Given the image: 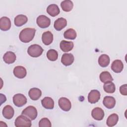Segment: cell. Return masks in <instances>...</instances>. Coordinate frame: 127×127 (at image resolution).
<instances>
[{
	"mask_svg": "<svg viewBox=\"0 0 127 127\" xmlns=\"http://www.w3.org/2000/svg\"><path fill=\"white\" fill-rule=\"evenodd\" d=\"M36 30L32 28H26L21 30L19 34L20 40L23 43H28L31 41L34 37Z\"/></svg>",
	"mask_w": 127,
	"mask_h": 127,
	"instance_id": "obj_1",
	"label": "cell"
},
{
	"mask_svg": "<svg viewBox=\"0 0 127 127\" xmlns=\"http://www.w3.org/2000/svg\"><path fill=\"white\" fill-rule=\"evenodd\" d=\"M43 52V49L41 46L37 44L32 45L29 47L27 50L28 55L34 58H37L40 56Z\"/></svg>",
	"mask_w": 127,
	"mask_h": 127,
	"instance_id": "obj_2",
	"label": "cell"
},
{
	"mask_svg": "<svg viewBox=\"0 0 127 127\" xmlns=\"http://www.w3.org/2000/svg\"><path fill=\"white\" fill-rule=\"evenodd\" d=\"M15 126L16 127H30L31 126V120L24 115H20L16 118L14 122Z\"/></svg>",
	"mask_w": 127,
	"mask_h": 127,
	"instance_id": "obj_3",
	"label": "cell"
},
{
	"mask_svg": "<svg viewBox=\"0 0 127 127\" xmlns=\"http://www.w3.org/2000/svg\"><path fill=\"white\" fill-rule=\"evenodd\" d=\"M21 114L29 118L31 120H35L37 117V110L36 108L32 106H29L24 109Z\"/></svg>",
	"mask_w": 127,
	"mask_h": 127,
	"instance_id": "obj_4",
	"label": "cell"
},
{
	"mask_svg": "<svg viewBox=\"0 0 127 127\" xmlns=\"http://www.w3.org/2000/svg\"><path fill=\"white\" fill-rule=\"evenodd\" d=\"M13 102L15 106L21 107L26 104L27 98L22 94H16L13 96Z\"/></svg>",
	"mask_w": 127,
	"mask_h": 127,
	"instance_id": "obj_5",
	"label": "cell"
},
{
	"mask_svg": "<svg viewBox=\"0 0 127 127\" xmlns=\"http://www.w3.org/2000/svg\"><path fill=\"white\" fill-rule=\"evenodd\" d=\"M36 22L39 27L41 28L48 27L51 24V20L47 16L44 15H40L37 18Z\"/></svg>",
	"mask_w": 127,
	"mask_h": 127,
	"instance_id": "obj_6",
	"label": "cell"
},
{
	"mask_svg": "<svg viewBox=\"0 0 127 127\" xmlns=\"http://www.w3.org/2000/svg\"><path fill=\"white\" fill-rule=\"evenodd\" d=\"M59 106L64 111H69L71 107V103L69 99L65 97H61L58 101Z\"/></svg>",
	"mask_w": 127,
	"mask_h": 127,
	"instance_id": "obj_7",
	"label": "cell"
},
{
	"mask_svg": "<svg viewBox=\"0 0 127 127\" xmlns=\"http://www.w3.org/2000/svg\"><path fill=\"white\" fill-rule=\"evenodd\" d=\"M100 99V93L97 90H92L88 94V101L91 104H95Z\"/></svg>",
	"mask_w": 127,
	"mask_h": 127,
	"instance_id": "obj_8",
	"label": "cell"
},
{
	"mask_svg": "<svg viewBox=\"0 0 127 127\" xmlns=\"http://www.w3.org/2000/svg\"><path fill=\"white\" fill-rule=\"evenodd\" d=\"M13 74L17 78L20 79L23 78L26 75V69L22 66H16L13 69Z\"/></svg>",
	"mask_w": 127,
	"mask_h": 127,
	"instance_id": "obj_9",
	"label": "cell"
},
{
	"mask_svg": "<svg viewBox=\"0 0 127 127\" xmlns=\"http://www.w3.org/2000/svg\"><path fill=\"white\" fill-rule=\"evenodd\" d=\"M74 60V58L72 54L70 53H65L62 55L61 62L65 66H68L73 63Z\"/></svg>",
	"mask_w": 127,
	"mask_h": 127,
	"instance_id": "obj_10",
	"label": "cell"
},
{
	"mask_svg": "<svg viewBox=\"0 0 127 127\" xmlns=\"http://www.w3.org/2000/svg\"><path fill=\"white\" fill-rule=\"evenodd\" d=\"M91 116L94 119L97 121H101L104 117V112L101 108L96 107L92 110Z\"/></svg>",
	"mask_w": 127,
	"mask_h": 127,
	"instance_id": "obj_11",
	"label": "cell"
},
{
	"mask_svg": "<svg viewBox=\"0 0 127 127\" xmlns=\"http://www.w3.org/2000/svg\"><path fill=\"white\" fill-rule=\"evenodd\" d=\"M11 27V21L9 18L6 16L0 18V28L2 31L8 30Z\"/></svg>",
	"mask_w": 127,
	"mask_h": 127,
	"instance_id": "obj_12",
	"label": "cell"
},
{
	"mask_svg": "<svg viewBox=\"0 0 127 127\" xmlns=\"http://www.w3.org/2000/svg\"><path fill=\"white\" fill-rule=\"evenodd\" d=\"M2 113L4 118L9 120L13 118L14 114V111L13 108L10 105H7L3 108Z\"/></svg>",
	"mask_w": 127,
	"mask_h": 127,
	"instance_id": "obj_13",
	"label": "cell"
},
{
	"mask_svg": "<svg viewBox=\"0 0 127 127\" xmlns=\"http://www.w3.org/2000/svg\"><path fill=\"white\" fill-rule=\"evenodd\" d=\"M103 104L108 109H113L116 105V100L112 96H105L103 101Z\"/></svg>",
	"mask_w": 127,
	"mask_h": 127,
	"instance_id": "obj_14",
	"label": "cell"
},
{
	"mask_svg": "<svg viewBox=\"0 0 127 127\" xmlns=\"http://www.w3.org/2000/svg\"><path fill=\"white\" fill-rule=\"evenodd\" d=\"M16 59V56L15 54L11 51H8L6 52L3 56V61L7 64H11L13 63Z\"/></svg>",
	"mask_w": 127,
	"mask_h": 127,
	"instance_id": "obj_15",
	"label": "cell"
},
{
	"mask_svg": "<svg viewBox=\"0 0 127 127\" xmlns=\"http://www.w3.org/2000/svg\"><path fill=\"white\" fill-rule=\"evenodd\" d=\"M67 25L66 20L63 18L60 17L58 18L54 22V28L57 31H61L64 29Z\"/></svg>",
	"mask_w": 127,
	"mask_h": 127,
	"instance_id": "obj_16",
	"label": "cell"
},
{
	"mask_svg": "<svg viewBox=\"0 0 127 127\" xmlns=\"http://www.w3.org/2000/svg\"><path fill=\"white\" fill-rule=\"evenodd\" d=\"M28 95L32 100H37L41 96L42 91L38 88H32L29 90Z\"/></svg>",
	"mask_w": 127,
	"mask_h": 127,
	"instance_id": "obj_17",
	"label": "cell"
},
{
	"mask_svg": "<svg viewBox=\"0 0 127 127\" xmlns=\"http://www.w3.org/2000/svg\"><path fill=\"white\" fill-rule=\"evenodd\" d=\"M46 10L47 12L52 17H55L58 15L60 12L59 6L56 4H51L49 5L47 7Z\"/></svg>",
	"mask_w": 127,
	"mask_h": 127,
	"instance_id": "obj_18",
	"label": "cell"
},
{
	"mask_svg": "<svg viewBox=\"0 0 127 127\" xmlns=\"http://www.w3.org/2000/svg\"><path fill=\"white\" fill-rule=\"evenodd\" d=\"M60 48L64 52H68L72 50L74 44L71 41L63 40L60 43Z\"/></svg>",
	"mask_w": 127,
	"mask_h": 127,
	"instance_id": "obj_19",
	"label": "cell"
},
{
	"mask_svg": "<svg viewBox=\"0 0 127 127\" xmlns=\"http://www.w3.org/2000/svg\"><path fill=\"white\" fill-rule=\"evenodd\" d=\"M42 40L45 45H50L53 41V35L49 31L44 32L42 36Z\"/></svg>",
	"mask_w": 127,
	"mask_h": 127,
	"instance_id": "obj_20",
	"label": "cell"
},
{
	"mask_svg": "<svg viewBox=\"0 0 127 127\" xmlns=\"http://www.w3.org/2000/svg\"><path fill=\"white\" fill-rule=\"evenodd\" d=\"M124 68V64L123 62L119 60H115L112 64L111 69L116 73L121 72Z\"/></svg>",
	"mask_w": 127,
	"mask_h": 127,
	"instance_id": "obj_21",
	"label": "cell"
},
{
	"mask_svg": "<svg viewBox=\"0 0 127 127\" xmlns=\"http://www.w3.org/2000/svg\"><path fill=\"white\" fill-rule=\"evenodd\" d=\"M41 103L43 107L47 109H53L54 107V101L50 97H45L41 100Z\"/></svg>",
	"mask_w": 127,
	"mask_h": 127,
	"instance_id": "obj_22",
	"label": "cell"
},
{
	"mask_svg": "<svg viewBox=\"0 0 127 127\" xmlns=\"http://www.w3.org/2000/svg\"><path fill=\"white\" fill-rule=\"evenodd\" d=\"M28 21L27 16L23 14H19L14 18V24L17 27H20L25 24Z\"/></svg>",
	"mask_w": 127,
	"mask_h": 127,
	"instance_id": "obj_23",
	"label": "cell"
},
{
	"mask_svg": "<svg viewBox=\"0 0 127 127\" xmlns=\"http://www.w3.org/2000/svg\"><path fill=\"white\" fill-rule=\"evenodd\" d=\"M98 62L99 64L101 67H105L107 66L109 64L110 59L109 56L106 54H103L99 57Z\"/></svg>",
	"mask_w": 127,
	"mask_h": 127,
	"instance_id": "obj_24",
	"label": "cell"
},
{
	"mask_svg": "<svg viewBox=\"0 0 127 127\" xmlns=\"http://www.w3.org/2000/svg\"><path fill=\"white\" fill-rule=\"evenodd\" d=\"M118 120V115L117 114L113 113L108 117L106 121L107 125L109 127H113L117 124Z\"/></svg>",
	"mask_w": 127,
	"mask_h": 127,
	"instance_id": "obj_25",
	"label": "cell"
},
{
	"mask_svg": "<svg viewBox=\"0 0 127 127\" xmlns=\"http://www.w3.org/2000/svg\"><path fill=\"white\" fill-rule=\"evenodd\" d=\"M61 6L64 11L68 12L72 9L73 4L72 1L70 0H65L62 1Z\"/></svg>",
	"mask_w": 127,
	"mask_h": 127,
	"instance_id": "obj_26",
	"label": "cell"
},
{
	"mask_svg": "<svg viewBox=\"0 0 127 127\" xmlns=\"http://www.w3.org/2000/svg\"><path fill=\"white\" fill-rule=\"evenodd\" d=\"M100 79L103 83L112 81L114 80L110 73L107 71H103L100 73Z\"/></svg>",
	"mask_w": 127,
	"mask_h": 127,
	"instance_id": "obj_27",
	"label": "cell"
},
{
	"mask_svg": "<svg viewBox=\"0 0 127 127\" xmlns=\"http://www.w3.org/2000/svg\"><path fill=\"white\" fill-rule=\"evenodd\" d=\"M103 88L104 91L108 93H113L116 90L115 85L112 81L104 83Z\"/></svg>",
	"mask_w": 127,
	"mask_h": 127,
	"instance_id": "obj_28",
	"label": "cell"
},
{
	"mask_svg": "<svg viewBox=\"0 0 127 127\" xmlns=\"http://www.w3.org/2000/svg\"><path fill=\"white\" fill-rule=\"evenodd\" d=\"M64 36L65 39L74 40L76 37V32L73 29L69 28L64 32Z\"/></svg>",
	"mask_w": 127,
	"mask_h": 127,
	"instance_id": "obj_29",
	"label": "cell"
},
{
	"mask_svg": "<svg viewBox=\"0 0 127 127\" xmlns=\"http://www.w3.org/2000/svg\"><path fill=\"white\" fill-rule=\"evenodd\" d=\"M47 57L51 61H55L58 59V53L54 49H50L47 53Z\"/></svg>",
	"mask_w": 127,
	"mask_h": 127,
	"instance_id": "obj_30",
	"label": "cell"
},
{
	"mask_svg": "<svg viewBox=\"0 0 127 127\" xmlns=\"http://www.w3.org/2000/svg\"><path fill=\"white\" fill-rule=\"evenodd\" d=\"M51 122L47 118H42L39 122V127H51Z\"/></svg>",
	"mask_w": 127,
	"mask_h": 127,
	"instance_id": "obj_31",
	"label": "cell"
},
{
	"mask_svg": "<svg viewBox=\"0 0 127 127\" xmlns=\"http://www.w3.org/2000/svg\"><path fill=\"white\" fill-rule=\"evenodd\" d=\"M127 85L126 84L122 85L120 87V92L123 95L126 96L127 95Z\"/></svg>",
	"mask_w": 127,
	"mask_h": 127,
	"instance_id": "obj_32",
	"label": "cell"
}]
</instances>
